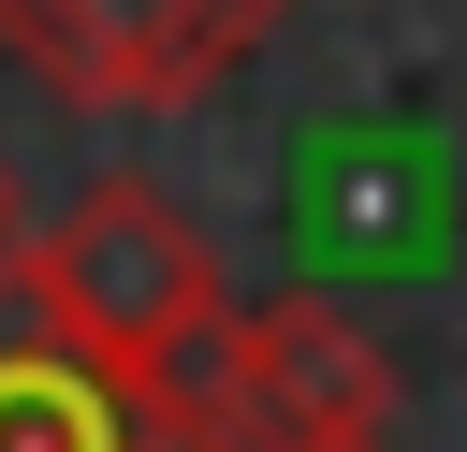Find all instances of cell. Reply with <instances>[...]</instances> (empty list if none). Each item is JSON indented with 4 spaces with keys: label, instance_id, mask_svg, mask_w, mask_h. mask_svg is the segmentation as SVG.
Segmentation results:
<instances>
[{
    "label": "cell",
    "instance_id": "1",
    "mask_svg": "<svg viewBox=\"0 0 467 452\" xmlns=\"http://www.w3.org/2000/svg\"><path fill=\"white\" fill-rule=\"evenodd\" d=\"M15 292L175 437V452H219V350H234V292L204 262V233L146 190V175H88L58 204V233H29Z\"/></svg>",
    "mask_w": 467,
    "mask_h": 452
},
{
    "label": "cell",
    "instance_id": "2",
    "mask_svg": "<svg viewBox=\"0 0 467 452\" xmlns=\"http://www.w3.org/2000/svg\"><path fill=\"white\" fill-rule=\"evenodd\" d=\"M292 29V0H0V58H29L58 102L146 117L219 87L234 58H263Z\"/></svg>",
    "mask_w": 467,
    "mask_h": 452
},
{
    "label": "cell",
    "instance_id": "3",
    "mask_svg": "<svg viewBox=\"0 0 467 452\" xmlns=\"http://www.w3.org/2000/svg\"><path fill=\"white\" fill-rule=\"evenodd\" d=\"M219 452H394V365H379V335L350 306H321V292L234 306Z\"/></svg>",
    "mask_w": 467,
    "mask_h": 452
},
{
    "label": "cell",
    "instance_id": "4",
    "mask_svg": "<svg viewBox=\"0 0 467 452\" xmlns=\"http://www.w3.org/2000/svg\"><path fill=\"white\" fill-rule=\"evenodd\" d=\"M0 452H175L29 292H0Z\"/></svg>",
    "mask_w": 467,
    "mask_h": 452
},
{
    "label": "cell",
    "instance_id": "5",
    "mask_svg": "<svg viewBox=\"0 0 467 452\" xmlns=\"http://www.w3.org/2000/svg\"><path fill=\"white\" fill-rule=\"evenodd\" d=\"M15 262H29V204H15V175H0V292H15Z\"/></svg>",
    "mask_w": 467,
    "mask_h": 452
}]
</instances>
